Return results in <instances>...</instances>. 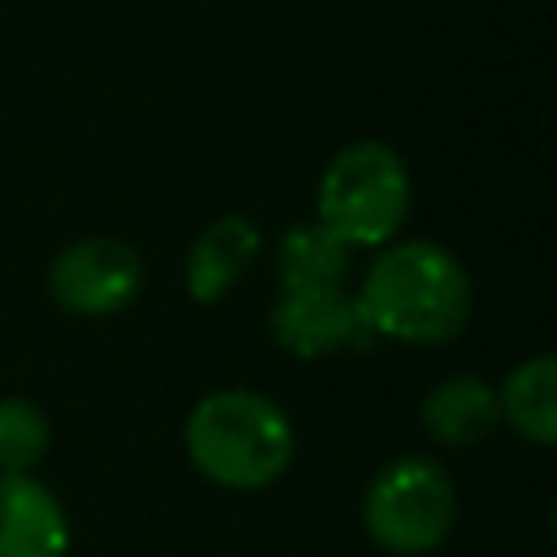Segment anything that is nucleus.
<instances>
[{
    "mask_svg": "<svg viewBox=\"0 0 557 557\" xmlns=\"http://www.w3.org/2000/svg\"><path fill=\"white\" fill-rule=\"evenodd\" d=\"M352 300L366 335L431 348L466 331L474 283L453 248L435 239H400L379 248Z\"/></svg>",
    "mask_w": 557,
    "mask_h": 557,
    "instance_id": "f257e3e1",
    "label": "nucleus"
},
{
    "mask_svg": "<svg viewBox=\"0 0 557 557\" xmlns=\"http://www.w3.org/2000/svg\"><path fill=\"white\" fill-rule=\"evenodd\" d=\"M191 466L231 492H257L287 474L296 457L292 418L252 387H222L191 405L183 422Z\"/></svg>",
    "mask_w": 557,
    "mask_h": 557,
    "instance_id": "f03ea898",
    "label": "nucleus"
},
{
    "mask_svg": "<svg viewBox=\"0 0 557 557\" xmlns=\"http://www.w3.org/2000/svg\"><path fill=\"white\" fill-rule=\"evenodd\" d=\"M413 209L405 157L383 139L344 144L318 178V222L348 248H387Z\"/></svg>",
    "mask_w": 557,
    "mask_h": 557,
    "instance_id": "7ed1b4c3",
    "label": "nucleus"
},
{
    "mask_svg": "<svg viewBox=\"0 0 557 557\" xmlns=\"http://www.w3.org/2000/svg\"><path fill=\"white\" fill-rule=\"evenodd\" d=\"M366 535L396 557L435 553L457 522V487L435 457H396L387 461L361 500Z\"/></svg>",
    "mask_w": 557,
    "mask_h": 557,
    "instance_id": "20e7f679",
    "label": "nucleus"
},
{
    "mask_svg": "<svg viewBox=\"0 0 557 557\" xmlns=\"http://www.w3.org/2000/svg\"><path fill=\"white\" fill-rule=\"evenodd\" d=\"M144 287L139 252L117 235H87L65 244L48 265V292L65 313L109 318L126 309Z\"/></svg>",
    "mask_w": 557,
    "mask_h": 557,
    "instance_id": "39448f33",
    "label": "nucleus"
},
{
    "mask_svg": "<svg viewBox=\"0 0 557 557\" xmlns=\"http://www.w3.org/2000/svg\"><path fill=\"white\" fill-rule=\"evenodd\" d=\"M270 335L292 357H331L352 348L366 326L348 287H283L270 309Z\"/></svg>",
    "mask_w": 557,
    "mask_h": 557,
    "instance_id": "423d86ee",
    "label": "nucleus"
},
{
    "mask_svg": "<svg viewBox=\"0 0 557 557\" xmlns=\"http://www.w3.org/2000/svg\"><path fill=\"white\" fill-rule=\"evenodd\" d=\"M70 518L35 474H0V557H65Z\"/></svg>",
    "mask_w": 557,
    "mask_h": 557,
    "instance_id": "0eeeda50",
    "label": "nucleus"
},
{
    "mask_svg": "<svg viewBox=\"0 0 557 557\" xmlns=\"http://www.w3.org/2000/svg\"><path fill=\"white\" fill-rule=\"evenodd\" d=\"M257 257H261V231L252 218H244V213L213 218L187 252V265H183L187 296L196 305H218L252 270Z\"/></svg>",
    "mask_w": 557,
    "mask_h": 557,
    "instance_id": "6e6552de",
    "label": "nucleus"
},
{
    "mask_svg": "<svg viewBox=\"0 0 557 557\" xmlns=\"http://www.w3.org/2000/svg\"><path fill=\"white\" fill-rule=\"evenodd\" d=\"M418 418H422L431 440H440L448 448H474L500 422L496 387L479 374H448L422 396Z\"/></svg>",
    "mask_w": 557,
    "mask_h": 557,
    "instance_id": "1a4fd4ad",
    "label": "nucleus"
},
{
    "mask_svg": "<svg viewBox=\"0 0 557 557\" xmlns=\"http://www.w3.org/2000/svg\"><path fill=\"white\" fill-rule=\"evenodd\" d=\"M500 422H509L522 440L548 448L557 444V357L535 352L509 370V379L496 387Z\"/></svg>",
    "mask_w": 557,
    "mask_h": 557,
    "instance_id": "9d476101",
    "label": "nucleus"
},
{
    "mask_svg": "<svg viewBox=\"0 0 557 557\" xmlns=\"http://www.w3.org/2000/svg\"><path fill=\"white\" fill-rule=\"evenodd\" d=\"M348 257H352V248L339 244L318 218L296 222L278 239L274 278H278V287H344Z\"/></svg>",
    "mask_w": 557,
    "mask_h": 557,
    "instance_id": "9b49d317",
    "label": "nucleus"
},
{
    "mask_svg": "<svg viewBox=\"0 0 557 557\" xmlns=\"http://www.w3.org/2000/svg\"><path fill=\"white\" fill-rule=\"evenodd\" d=\"M52 444L48 413L26 396H0V474H30Z\"/></svg>",
    "mask_w": 557,
    "mask_h": 557,
    "instance_id": "f8f14e48",
    "label": "nucleus"
}]
</instances>
